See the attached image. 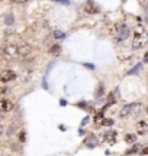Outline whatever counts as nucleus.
<instances>
[{
    "label": "nucleus",
    "mask_w": 148,
    "mask_h": 156,
    "mask_svg": "<svg viewBox=\"0 0 148 156\" xmlns=\"http://www.w3.org/2000/svg\"><path fill=\"white\" fill-rule=\"evenodd\" d=\"M147 41H148V35H147V31L142 25H138L136 29H135V36H134V41H132V48L135 51L144 48L147 45Z\"/></svg>",
    "instance_id": "1"
},
{
    "label": "nucleus",
    "mask_w": 148,
    "mask_h": 156,
    "mask_svg": "<svg viewBox=\"0 0 148 156\" xmlns=\"http://www.w3.org/2000/svg\"><path fill=\"white\" fill-rule=\"evenodd\" d=\"M141 108H142V106H141L139 103L128 104V106H125V107L120 110V117H128V116H131V114H138V113L141 111Z\"/></svg>",
    "instance_id": "2"
},
{
    "label": "nucleus",
    "mask_w": 148,
    "mask_h": 156,
    "mask_svg": "<svg viewBox=\"0 0 148 156\" xmlns=\"http://www.w3.org/2000/svg\"><path fill=\"white\" fill-rule=\"evenodd\" d=\"M2 55L8 61L16 59L18 58V46L16 45H8V46H5L3 51H2Z\"/></svg>",
    "instance_id": "3"
},
{
    "label": "nucleus",
    "mask_w": 148,
    "mask_h": 156,
    "mask_svg": "<svg viewBox=\"0 0 148 156\" xmlns=\"http://www.w3.org/2000/svg\"><path fill=\"white\" fill-rule=\"evenodd\" d=\"M15 78H16V72L12 69H5L0 74V81L2 82H9V81H13Z\"/></svg>",
    "instance_id": "4"
},
{
    "label": "nucleus",
    "mask_w": 148,
    "mask_h": 156,
    "mask_svg": "<svg viewBox=\"0 0 148 156\" xmlns=\"http://www.w3.org/2000/svg\"><path fill=\"white\" fill-rule=\"evenodd\" d=\"M16 46H18V57H28L32 52V46L29 44H21Z\"/></svg>",
    "instance_id": "5"
},
{
    "label": "nucleus",
    "mask_w": 148,
    "mask_h": 156,
    "mask_svg": "<svg viewBox=\"0 0 148 156\" xmlns=\"http://www.w3.org/2000/svg\"><path fill=\"white\" fill-rule=\"evenodd\" d=\"M13 107H15V104L10 100H8V98L0 100V113H9L13 110Z\"/></svg>",
    "instance_id": "6"
},
{
    "label": "nucleus",
    "mask_w": 148,
    "mask_h": 156,
    "mask_svg": "<svg viewBox=\"0 0 148 156\" xmlns=\"http://www.w3.org/2000/svg\"><path fill=\"white\" fill-rule=\"evenodd\" d=\"M148 131V123L145 121V120H139L138 123H136V133L139 134V136H142V134H145Z\"/></svg>",
    "instance_id": "7"
},
{
    "label": "nucleus",
    "mask_w": 148,
    "mask_h": 156,
    "mask_svg": "<svg viewBox=\"0 0 148 156\" xmlns=\"http://www.w3.org/2000/svg\"><path fill=\"white\" fill-rule=\"evenodd\" d=\"M128 35H129L128 26H120V28H119V36H118V39H119V41H123V39L128 38Z\"/></svg>",
    "instance_id": "8"
},
{
    "label": "nucleus",
    "mask_w": 148,
    "mask_h": 156,
    "mask_svg": "<svg viewBox=\"0 0 148 156\" xmlns=\"http://www.w3.org/2000/svg\"><path fill=\"white\" fill-rule=\"evenodd\" d=\"M103 139H105L107 143L113 144V143H115V140H116V131H107V133L103 136Z\"/></svg>",
    "instance_id": "9"
},
{
    "label": "nucleus",
    "mask_w": 148,
    "mask_h": 156,
    "mask_svg": "<svg viewBox=\"0 0 148 156\" xmlns=\"http://www.w3.org/2000/svg\"><path fill=\"white\" fill-rule=\"evenodd\" d=\"M50 54L51 55H60L61 54V46L60 45H52L51 49H50Z\"/></svg>",
    "instance_id": "10"
},
{
    "label": "nucleus",
    "mask_w": 148,
    "mask_h": 156,
    "mask_svg": "<svg viewBox=\"0 0 148 156\" xmlns=\"http://www.w3.org/2000/svg\"><path fill=\"white\" fill-rule=\"evenodd\" d=\"M96 142H97V140H96V137H94V136H90V137L86 140V144H87V146H94V144H96Z\"/></svg>",
    "instance_id": "11"
},
{
    "label": "nucleus",
    "mask_w": 148,
    "mask_h": 156,
    "mask_svg": "<svg viewBox=\"0 0 148 156\" xmlns=\"http://www.w3.org/2000/svg\"><path fill=\"white\" fill-rule=\"evenodd\" d=\"M136 140V136H134V134H126L125 136V142H128V143H134Z\"/></svg>",
    "instance_id": "12"
},
{
    "label": "nucleus",
    "mask_w": 148,
    "mask_h": 156,
    "mask_svg": "<svg viewBox=\"0 0 148 156\" xmlns=\"http://www.w3.org/2000/svg\"><path fill=\"white\" fill-rule=\"evenodd\" d=\"M86 12H89V13H96V12H97V7H94L93 5H89V6L86 7Z\"/></svg>",
    "instance_id": "13"
},
{
    "label": "nucleus",
    "mask_w": 148,
    "mask_h": 156,
    "mask_svg": "<svg viewBox=\"0 0 148 156\" xmlns=\"http://www.w3.org/2000/svg\"><path fill=\"white\" fill-rule=\"evenodd\" d=\"M102 124L103 126H112L113 124V120L112 119H105V120H102Z\"/></svg>",
    "instance_id": "14"
},
{
    "label": "nucleus",
    "mask_w": 148,
    "mask_h": 156,
    "mask_svg": "<svg viewBox=\"0 0 148 156\" xmlns=\"http://www.w3.org/2000/svg\"><path fill=\"white\" fill-rule=\"evenodd\" d=\"M6 91H8V88H6V87H0V95H3Z\"/></svg>",
    "instance_id": "15"
},
{
    "label": "nucleus",
    "mask_w": 148,
    "mask_h": 156,
    "mask_svg": "<svg viewBox=\"0 0 148 156\" xmlns=\"http://www.w3.org/2000/svg\"><path fill=\"white\" fill-rule=\"evenodd\" d=\"M15 3H18V5H22V3H26L28 0H13Z\"/></svg>",
    "instance_id": "16"
},
{
    "label": "nucleus",
    "mask_w": 148,
    "mask_h": 156,
    "mask_svg": "<svg viewBox=\"0 0 148 156\" xmlns=\"http://www.w3.org/2000/svg\"><path fill=\"white\" fill-rule=\"evenodd\" d=\"M19 137H21V140H22V142H23V140H25V131H22V134H21V136H19Z\"/></svg>",
    "instance_id": "17"
},
{
    "label": "nucleus",
    "mask_w": 148,
    "mask_h": 156,
    "mask_svg": "<svg viewBox=\"0 0 148 156\" xmlns=\"http://www.w3.org/2000/svg\"><path fill=\"white\" fill-rule=\"evenodd\" d=\"M3 131H5V129H3V126H2V124H0V136L3 134Z\"/></svg>",
    "instance_id": "18"
},
{
    "label": "nucleus",
    "mask_w": 148,
    "mask_h": 156,
    "mask_svg": "<svg viewBox=\"0 0 148 156\" xmlns=\"http://www.w3.org/2000/svg\"><path fill=\"white\" fill-rule=\"evenodd\" d=\"M141 153H142V155H147V153H148V149H147V147H145V149H142V152H141Z\"/></svg>",
    "instance_id": "19"
}]
</instances>
